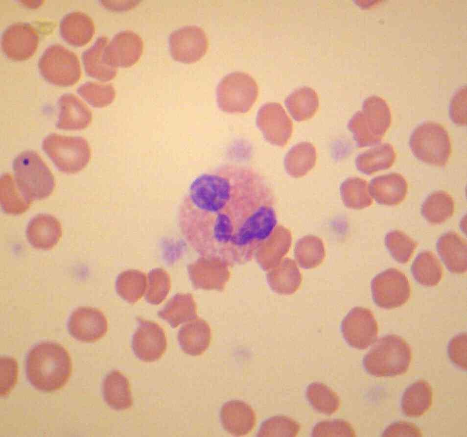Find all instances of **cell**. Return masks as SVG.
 Listing matches in <instances>:
<instances>
[{
    "label": "cell",
    "mask_w": 467,
    "mask_h": 437,
    "mask_svg": "<svg viewBox=\"0 0 467 437\" xmlns=\"http://www.w3.org/2000/svg\"><path fill=\"white\" fill-rule=\"evenodd\" d=\"M0 200L3 211L15 215L25 212L32 201L21 192L14 178L8 173L0 177Z\"/></svg>",
    "instance_id": "34"
},
{
    "label": "cell",
    "mask_w": 467,
    "mask_h": 437,
    "mask_svg": "<svg viewBox=\"0 0 467 437\" xmlns=\"http://www.w3.org/2000/svg\"><path fill=\"white\" fill-rule=\"evenodd\" d=\"M172 328L194 319L196 306L190 294L177 293L170 298L157 313Z\"/></svg>",
    "instance_id": "31"
},
{
    "label": "cell",
    "mask_w": 467,
    "mask_h": 437,
    "mask_svg": "<svg viewBox=\"0 0 467 437\" xmlns=\"http://www.w3.org/2000/svg\"><path fill=\"white\" fill-rule=\"evenodd\" d=\"M409 146L419 160L439 167L446 165L452 151L447 130L440 123L430 121L422 122L414 130Z\"/></svg>",
    "instance_id": "6"
},
{
    "label": "cell",
    "mask_w": 467,
    "mask_h": 437,
    "mask_svg": "<svg viewBox=\"0 0 467 437\" xmlns=\"http://www.w3.org/2000/svg\"><path fill=\"white\" fill-rule=\"evenodd\" d=\"M385 244L392 257L397 262L405 264L414 253L418 243L403 232L395 230L387 233Z\"/></svg>",
    "instance_id": "41"
},
{
    "label": "cell",
    "mask_w": 467,
    "mask_h": 437,
    "mask_svg": "<svg viewBox=\"0 0 467 437\" xmlns=\"http://www.w3.org/2000/svg\"><path fill=\"white\" fill-rule=\"evenodd\" d=\"M38 66L44 79L56 86H73L81 77L80 65L77 55L60 44L48 47L39 58Z\"/></svg>",
    "instance_id": "9"
},
{
    "label": "cell",
    "mask_w": 467,
    "mask_h": 437,
    "mask_svg": "<svg viewBox=\"0 0 467 437\" xmlns=\"http://www.w3.org/2000/svg\"><path fill=\"white\" fill-rule=\"evenodd\" d=\"M272 191L257 170L222 165L191 184L179 209L181 232L205 258L226 264L251 259L277 227Z\"/></svg>",
    "instance_id": "1"
},
{
    "label": "cell",
    "mask_w": 467,
    "mask_h": 437,
    "mask_svg": "<svg viewBox=\"0 0 467 437\" xmlns=\"http://www.w3.org/2000/svg\"><path fill=\"white\" fill-rule=\"evenodd\" d=\"M317 152L314 146L302 142L293 146L284 157V165L287 173L294 178L306 175L315 166Z\"/></svg>",
    "instance_id": "28"
},
{
    "label": "cell",
    "mask_w": 467,
    "mask_h": 437,
    "mask_svg": "<svg viewBox=\"0 0 467 437\" xmlns=\"http://www.w3.org/2000/svg\"><path fill=\"white\" fill-rule=\"evenodd\" d=\"M292 243V236L289 230L277 226L270 237L264 243L265 266L270 267L275 265L289 251Z\"/></svg>",
    "instance_id": "40"
},
{
    "label": "cell",
    "mask_w": 467,
    "mask_h": 437,
    "mask_svg": "<svg viewBox=\"0 0 467 437\" xmlns=\"http://www.w3.org/2000/svg\"><path fill=\"white\" fill-rule=\"evenodd\" d=\"M220 419L224 429L234 436L248 434L256 423L253 409L248 404L238 400L229 401L222 406Z\"/></svg>",
    "instance_id": "20"
},
{
    "label": "cell",
    "mask_w": 467,
    "mask_h": 437,
    "mask_svg": "<svg viewBox=\"0 0 467 437\" xmlns=\"http://www.w3.org/2000/svg\"><path fill=\"white\" fill-rule=\"evenodd\" d=\"M374 303L379 307L390 309L407 302L411 288L406 276L399 270L390 268L377 274L371 282Z\"/></svg>",
    "instance_id": "10"
},
{
    "label": "cell",
    "mask_w": 467,
    "mask_h": 437,
    "mask_svg": "<svg viewBox=\"0 0 467 437\" xmlns=\"http://www.w3.org/2000/svg\"><path fill=\"white\" fill-rule=\"evenodd\" d=\"M454 203L452 197L444 191L431 193L421 207L423 218L433 224L442 223L450 218L454 213Z\"/></svg>",
    "instance_id": "35"
},
{
    "label": "cell",
    "mask_w": 467,
    "mask_h": 437,
    "mask_svg": "<svg viewBox=\"0 0 467 437\" xmlns=\"http://www.w3.org/2000/svg\"><path fill=\"white\" fill-rule=\"evenodd\" d=\"M131 346L139 360L146 362L158 360L167 347L164 331L155 322L139 319L138 326L132 338Z\"/></svg>",
    "instance_id": "14"
},
{
    "label": "cell",
    "mask_w": 467,
    "mask_h": 437,
    "mask_svg": "<svg viewBox=\"0 0 467 437\" xmlns=\"http://www.w3.org/2000/svg\"><path fill=\"white\" fill-rule=\"evenodd\" d=\"M449 113L453 122L459 126L467 124V88L463 86L453 96L449 104Z\"/></svg>",
    "instance_id": "48"
},
{
    "label": "cell",
    "mask_w": 467,
    "mask_h": 437,
    "mask_svg": "<svg viewBox=\"0 0 467 437\" xmlns=\"http://www.w3.org/2000/svg\"><path fill=\"white\" fill-rule=\"evenodd\" d=\"M59 32L62 39L68 44L82 47L91 40L95 27L89 15L80 11H72L62 18L59 24Z\"/></svg>",
    "instance_id": "23"
},
{
    "label": "cell",
    "mask_w": 467,
    "mask_h": 437,
    "mask_svg": "<svg viewBox=\"0 0 467 437\" xmlns=\"http://www.w3.org/2000/svg\"><path fill=\"white\" fill-rule=\"evenodd\" d=\"M72 363L68 351L61 345L44 341L29 351L26 362L28 380L36 388L50 392L62 388L71 373Z\"/></svg>",
    "instance_id": "2"
},
{
    "label": "cell",
    "mask_w": 467,
    "mask_h": 437,
    "mask_svg": "<svg viewBox=\"0 0 467 437\" xmlns=\"http://www.w3.org/2000/svg\"><path fill=\"white\" fill-rule=\"evenodd\" d=\"M312 437H354L355 433L347 421L341 419L324 420L317 423L312 431Z\"/></svg>",
    "instance_id": "45"
},
{
    "label": "cell",
    "mask_w": 467,
    "mask_h": 437,
    "mask_svg": "<svg viewBox=\"0 0 467 437\" xmlns=\"http://www.w3.org/2000/svg\"><path fill=\"white\" fill-rule=\"evenodd\" d=\"M169 45L171 55L176 61L192 63L201 59L209 46L203 29L195 25L180 27L170 35Z\"/></svg>",
    "instance_id": "13"
},
{
    "label": "cell",
    "mask_w": 467,
    "mask_h": 437,
    "mask_svg": "<svg viewBox=\"0 0 467 437\" xmlns=\"http://www.w3.org/2000/svg\"><path fill=\"white\" fill-rule=\"evenodd\" d=\"M109 43L107 37L104 36L99 37L94 44L82 54V60L86 74L103 82L112 80L117 74V68L108 65L104 60V51Z\"/></svg>",
    "instance_id": "24"
},
{
    "label": "cell",
    "mask_w": 467,
    "mask_h": 437,
    "mask_svg": "<svg viewBox=\"0 0 467 437\" xmlns=\"http://www.w3.org/2000/svg\"><path fill=\"white\" fill-rule=\"evenodd\" d=\"M12 167L17 186L31 200L45 198L52 193L54 176L35 151L28 150L20 153L14 159Z\"/></svg>",
    "instance_id": "5"
},
{
    "label": "cell",
    "mask_w": 467,
    "mask_h": 437,
    "mask_svg": "<svg viewBox=\"0 0 467 437\" xmlns=\"http://www.w3.org/2000/svg\"><path fill=\"white\" fill-rule=\"evenodd\" d=\"M39 35L27 23L17 22L9 25L2 32V50L9 59L26 60L35 53L38 46Z\"/></svg>",
    "instance_id": "15"
},
{
    "label": "cell",
    "mask_w": 467,
    "mask_h": 437,
    "mask_svg": "<svg viewBox=\"0 0 467 437\" xmlns=\"http://www.w3.org/2000/svg\"><path fill=\"white\" fill-rule=\"evenodd\" d=\"M18 373L17 361L13 358H0V396L7 395L16 384Z\"/></svg>",
    "instance_id": "46"
},
{
    "label": "cell",
    "mask_w": 467,
    "mask_h": 437,
    "mask_svg": "<svg viewBox=\"0 0 467 437\" xmlns=\"http://www.w3.org/2000/svg\"><path fill=\"white\" fill-rule=\"evenodd\" d=\"M26 235L28 242L34 248L49 250L57 243L62 236L61 225L54 216L40 214L29 222Z\"/></svg>",
    "instance_id": "21"
},
{
    "label": "cell",
    "mask_w": 467,
    "mask_h": 437,
    "mask_svg": "<svg viewBox=\"0 0 467 437\" xmlns=\"http://www.w3.org/2000/svg\"><path fill=\"white\" fill-rule=\"evenodd\" d=\"M391 123V111L385 100L372 96L364 100L362 110L350 118L348 128L357 146L364 147L378 144Z\"/></svg>",
    "instance_id": "4"
},
{
    "label": "cell",
    "mask_w": 467,
    "mask_h": 437,
    "mask_svg": "<svg viewBox=\"0 0 467 437\" xmlns=\"http://www.w3.org/2000/svg\"><path fill=\"white\" fill-rule=\"evenodd\" d=\"M69 331L75 339L93 342L102 338L108 330V322L103 313L91 307H81L70 315L68 323Z\"/></svg>",
    "instance_id": "16"
},
{
    "label": "cell",
    "mask_w": 467,
    "mask_h": 437,
    "mask_svg": "<svg viewBox=\"0 0 467 437\" xmlns=\"http://www.w3.org/2000/svg\"><path fill=\"white\" fill-rule=\"evenodd\" d=\"M77 92L90 105L103 108L110 104L116 97V91L110 84L87 82L81 85Z\"/></svg>",
    "instance_id": "42"
},
{
    "label": "cell",
    "mask_w": 467,
    "mask_h": 437,
    "mask_svg": "<svg viewBox=\"0 0 467 437\" xmlns=\"http://www.w3.org/2000/svg\"><path fill=\"white\" fill-rule=\"evenodd\" d=\"M447 353L451 361L456 365L464 370L467 369V333H461L449 341L447 346Z\"/></svg>",
    "instance_id": "47"
},
{
    "label": "cell",
    "mask_w": 467,
    "mask_h": 437,
    "mask_svg": "<svg viewBox=\"0 0 467 437\" xmlns=\"http://www.w3.org/2000/svg\"><path fill=\"white\" fill-rule=\"evenodd\" d=\"M341 332L349 345L354 348L365 349L376 340L377 323L370 310L355 307L343 319Z\"/></svg>",
    "instance_id": "11"
},
{
    "label": "cell",
    "mask_w": 467,
    "mask_h": 437,
    "mask_svg": "<svg viewBox=\"0 0 467 437\" xmlns=\"http://www.w3.org/2000/svg\"><path fill=\"white\" fill-rule=\"evenodd\" d=\"M104 400L112 409L122 411L132 407L133 401L127 378L118 370H113L104 379L102 386Z\"/></svg>",
    "instance_id": "25"
},
{
    "label": "cell",
    "mask_w": 467,
    "mask_h": 437,
    "mask_svg": "<svg viewBox=\"0 0 467 437\" xmlns=\"http://www.w3.org/2000/svg\"><path fill=\"white\" fill-rule=\"evenodd\" d=\"M294 255L296 261L301 267L304 269L315 268L325 259L324 243L320 238L316 236H304L297 242Z\"/></svg>",
    "instance_id": "37"
},
{
    "label": "cell",
    "mask_w": 467,
    "mask_h": 437,
    "mask_svg": "<svg viewBox=\"0 0 467 437\" xmlns=\"http://www.w3.org/2000/svg\"><path fill=\"white\" fill-rule=\"evenodd\" d=\"M147 287L145 273L137 269H128L119 273L116 281V290L124 301L134 304L144 295Z\"/></svg>",
    "instance_id": "36"
},
{
    "label": "cell",
    "mask_w": 467,
    "mask_h": 437,
    "mask_svg": "<svg viewBox=\"0 0 467 437\" xmlns=\"http://www.w3.org/2000/svg\"><path fill=\"white\" fill-rule=\"evenodd\" d=\"M58 129L81 130L87 127L92 120V113L88 106L71 93H65L59 98Z\"/></svg>",
    "instance_id": "18"
},
{
    "label": "cell",
    "mask_w": 467,
    "mask_h": 437,
    "mask_svg": "<svg viewBox=\"0 0 467 437\" xmlns=\"http://www.w3.org/2000/svg\"><path fill=\"white\" fill-rule=\"evenodd\" d=\"M147 277L145 299L150 304L159 305L167 297L171 289L169 275L162 268H155L149 271Z\"/></svg>",
    "instance_id": "43"
},
{
    "label": "cell",
    "mask_w": 467,
    "mask_h": 437,
    "mask_svg": "<svg viewBox=\"0 0 467 437\" xmlns=\"http://www.w3.org/2000/svg\"><path fill=\"white\" fill-rule=\"evenodd\" d=\"M412 352L405 340L396 335L380 338L363 359L366 371L375 377H393L405 373Z\"/></svg>",
    "instance_id": "3"
},
{
    "label": "cell",
    "mask_w": 467,
    "mask_h": 437,
    "mask_svg": "<svg viewBox=\"0 0 467 437\" xmlns=\"http://www.w3.org/2000/svg\"><path fill=\"white\" fill-rule=\"evenodd\" d=\"M141 37L131 30L116 34L106 47L103 56L109 65L117 68H128L140 59L143 51Z\"/></svg>",
    "instance_id": "17"
},
{
    "label": "cell",
    "mask_w": 467,
    "mask_h": 437,
    "mask_svg": "<svg viewBox=\"0 0 467 437\" xmlns=\"http://www.w3.org/2000/svg\"><path fill=\"white\" fill-rule=\"evenodd\" d=\"M256 124L266 141L279 146L287 144L293 132L291 120L278 102H267L259 108Z\"/></svg>",
    "instance_id": "12"
},
{
    "label": "cell",
    "mask_w": 467,
    "mask_h": 437,
    "mask_svg": "<svg viewBox=\"0 0 467 437\" xmlns=\"http://www.w3.org/2000/svg\"><path fill=\"white\" fill-rule=\"evenodd\" d=\"M411 270L415 280L424 286L433 287L441 281L443 267L437 256L431 251H423L413 261Z\"/></svg>",
    "instance_id": "32"
},
{
    "label": "cell",
    "mask_w": 467,
    "mask_h": 437,
    "mask_svg": "<svg viewBox=\"0 0 467 437\" xmlns=\"http://www.w3.org/2000/svg\"><path fill=\"white\" fill-rule=\"evenodd\" d=\"M437 252L447 269L452 273L462 274L467 269L466 241L458 234L449 231L439 238Z\"/></svg>",
    "instance_id": "22"
},
{
    "label": "cell",
    "mask_w": 467,
    "mask_h": 437,
    "mask_svg": "<svg viewBox=\"0 0 467 437\" xmlns=\"http://www.w3.org/2000/svg\"><path fill=\"white\" fill-rule=\"evenodd\" d=\"M302 275L296 263L285 258L280 266L269 274L268 282L275 292L285 295L294 293L299 288Z\"/></svg>",
    "instance_id": "33"
},
{
    "label": "cell",
    "mask_w": 467,
    "mask_h": 437,
    "mask_svg": "<svg viewBox=\"0 0 467 437\" xmlns=\"http://www.w3.org/2000/svg\"><path fill=\"white\" fill-rule=\"evenodd\" d=\"M284 104L292 118L302 121L312 118L319 106L317 93L312 88L303 86L291 92L285 98Z\"/></svg>",
    "instance_id": "30"
},
{
    "label": "cell",
    "mask_w": 467,
    "mask_h": 437,
    "mask_svg": "<svg viewBox=\"0 0 467 437\" xmlns=\"http://www.w3.org/2000/svg\"><path fill=\"white\" fill-rule=\"evenodd\" d=\"M396 158V153L393 146L384 143L359 154L355 163L358 171L371 175L390 168Z\"/></svg>",
    "instance_id": "27"
},
{
    "label": "cell",
    "mask_w": 467,
    "mask_h": 437,
    "mask_svg": "<svg viewBox=\"0 0 467 437\" xmlns=\"http://www.w3.org/2000/svg\"><path fill=\"white\" fill-rule=\"evenodd\" d=\"M307 399L317 412L326 415H331L338 411L340 406V399L337 393L325 384L314 382L306 388Z\"/></svg>",
    "instance_id": "39"
},
{
    "label": "cell",
    "mask_w": 467,
    "mask_h": 437,
    "mask_svg": "<svg viewBox=\"0 0 467 437\" xmlns=\"http://www.w3.org/2000/svg\"><path fill=\"white\" fill-rule=\"evenodd\" d=\"M432 395V388L428 382L424 380L415 382L403 394L401 404L403 413L409 417L423 415L431 406Z\"/></svg>",
    "instance_id": "29"
},
{
    "label": "cell",
    "mask_w": 467,
    "mask_h": 437,
    "mask_svg": "<svg viewBox=\"0 0 467 437\" xmlns=\"http://www.w3.org/2000/svg\"><path fill=\"white\" fill-rule=\"evenodd\" d=\"M42 147L58 170L67 173H75L89 163L91 150L85 139L56 133L47 135Z\"/></svg>",
    "instance_id": "7"
},
{
    "label": "cell",
    "mask_w": 467,
    "mask_h": 437,
    "mask_svg": "<svg viewBox=\"0 0 467 437\" xmlns=\"http://www.w3.org/2000/svg\"><path fill=\"white\" fill-rule=\"evenodd\" d=\"M300 424L286 416L278 415L264 421L257 433V437H296Z\"/></svg>",
    "instance_id": "44"
},
{
    "label": "cell",
    "mask_w": 467,
    "mask_h": 437,
    "mask_svg": "<svg viewBox=\"0 0 467 437\" xmlns=\"http://www.w3.org/2000/svg\"><path fill=\"white\" fill-rule=\"evenodd\" d=\"M258 87L249 74L234 72L224 76L216 88V101L220 109L230 113L248 112L258 96Z\"/></svg>",
    "instance_id": "8"
},
{
    "label": "cell",
    "mask_w": 467,
    "mask_h": 437,
    "mask_svg": "<svg viewBox=\"0 0 467 437\" xmlns=\"http://www.w3.org/2000/svg\"><path fill=\"white\" fill-rule=\"evenodd\" d=\"M369 193L379 204L394 206L405 198L408 184L400 173L392 172L373 178L368 186Z\"/></svg>",
    "instance_id": "19"
},
{
    "label": "cell",
    "mask_w": 467,
    "mask_h": 437,
    "mask_svg": "<svg viewBox=\"0 0 467 437\" xmlns=\"http://www.w3.org/2000/svg\"><path fill=\"white\" fill-rule=\"evenodd\" d=\"M340 192L342 201L347 208L361 210L373 203L368 182L364 179L357 177L347 178L341 183Z\"/></svg>",
    "instance_id": "38"
},
{
    "label": "cell",
    "mask_w": 467,
    "mask_h": 437,
    "mask_svg": "<svg viewBox=\"0 0 467 437\" xmlns=\"http://www.w3.org/2000/svg\"><path fill=\"white\" fill-rule=\"evenodd\" d=\"M178 340L180 347L185 353L193 356H199L209 345L210 328L202 320L191 321L180 328L178 334Z\"/></svg>",
    "instance_id": "26"
},
{
    "label": "cell",
    "mask_w": 467,
    "mask_h": 437,
    "mask_svg": "<svg viewBox=\"0 0 467 437\" xmlns=\"http://www.w3.org/2000/svg\"><path fill=\"white\" fill-rule=\"evenodd\" d=\"M422 436L420 429L415 424L399 421L390 424L382 433V437H418Z\"/></svg>",
    "instance_id": "49"
}]
</instances>
